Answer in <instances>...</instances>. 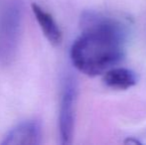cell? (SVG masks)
I'll use <instances>...</instances> for the list:
<instances>
[{
	"label": "cell",
	"mask_w": 146,
	"mask_h": 145,
	"mask_svg": "<svg viewBox=\"0 0 146 145\" xmlns=\"http://www.w3.org/2000/svg\"><path fill=\"white\" fill-rule=\"evenodd\" d=\"M82 33L70 51L72 64L88 77L102 75L125 56L126 25L116 18L96 12L81 17Z\"/></svg>",
	"instance_id": "6da1fadb"
},
{
	"label": "cell",
	"mask_w": 146,
	"mask_h": 145,
	"mask_svg": "<svg viewBox=\"0 0 146 145\" xmlns=\"http://www.w3.org/2000/svg\"><path fill=\"white\" fill-rule=\"evenodd\" d=\"M23 5L20 0H6L0 6V66L15 59L21 38Z\"/></svg>",
	"instance_id": "7a4b0ae2"
},
{
	"label": "cell",
	"mask_w": 146,
	"mask_h": 145,
	"mask_svg": "<svg viewBox=\"0 0 146 145\" xmlns=\"http://www.w3.org/2000/svg\"><path fill=\"white\" fill-rule=\"evenodd\" d=\"M78 87L75 77L67 75L63 79L59 111V131L62 144H71L75 128Z\"/></svg>",
	"instance_id": "3957f363"
},
{
	"label": "cell",
	"mask_w": 146,
	"mask_h": 145,
	"mask_svg": "<svg viewBox=\"0 0 146 145\" xmlns=\"http://www.w3.org/2000/svg\"><path fill=\"white\" fill-rule=\"evenodd\" d=\"M42 142V125L38 120H26L5 134L3 145H37Z\"/></svg>",
	"instance_id": "277c9868"
},
{
	"label": "cell",
	"mask_w": 146,
	"mask_h": 145,
	"mask_svg": "<svg viewBox=\"0 0 146 145\" xmlns=\"http://www.w3.org/2000/svg\"><path fill=\"white\" fill-rule=\"evenodd\" d=\"M102 81L111 89L126 91L137 83V75L130 69L113 67L102 75Z\"/></svg>",
	"instance_id": "5b68a950"
},
{
	"label": "cell",
	"mask_w": 146,
	"mask_h": 145,
	"mask_svg": "<svg viewBox=\"0 0 146 145\" xmlns=\"http://www.w3.org/2000/svg\"><path fill=\"white\" fill-rule=\"evenodd\" d=\"M32 11L47 40L54 46L61 44L63 36L55 18L48 11L43 9L40 5L36 3L32 4Z\"/></svg>",
	"instance_id": "8992f818"
}]
</instances>
